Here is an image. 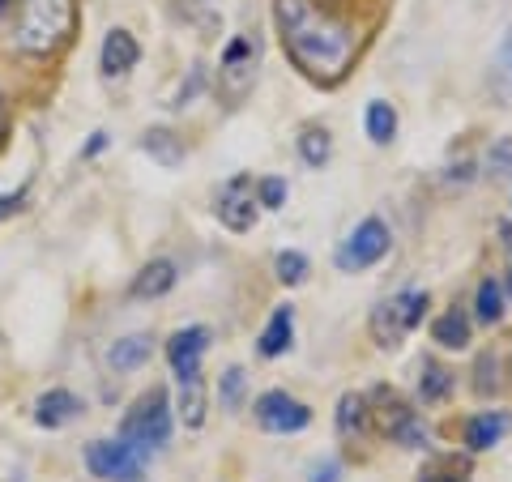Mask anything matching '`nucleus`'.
Returning <instances> with one entry per match:
<instances>
[{
  "label": "nucleus",
  "mask_w": 512,
  "mask_h": 482,
  "mask_svg": "<svg viewBox=\"0 0 512 482\" xmlns=\"http://www.w3.org/2000/svg\"><path fill=\"white\" fill-rule=\"evenodd\" d=\"M282 52L316 86H338L359 56V30L312 0H274Z\"/></svg>",
  "instance_id": "f257e3e1"
},
{
  "label": "nucleus",
  "mask_w": 512,
  "mask_h": 482,
  "mask_svg": "<svg viewBox=\"0 0 512 482\" xmlns=\"http://www.w3.org/2000/svg\"><path fill=\"white\" fill-rule=\"evenodd\" d=\"M69 30H73V0H26L18 43H22V52L47 56L69 39Z\"/></svg>",
  "instance_id": "f03ea898"
},
{
  "label": "nucleus",
  "mask_w": 512,
  "mask_h": 482,
  "mask_svg": "<svg viewBox=\"0 0 512 482\" xmlns=\"http://www.w3.org/2000/svg\"><path fill=\"white\" fill-rule=\"evenodd\" d=\"M120 440L137 444L141 453H154V448H163L171 440V406H167V389H154L141 393L133 401V410L124 414L120 423Z\"/></svg>",
  "instance_id": "7ed1b4c3"
},
{
  "label": "nucleus",
  "mask_w": 512,
  "mask_h": 482,
  "mask_svg": "<svg viewBox=\"0 0 512 482\" xmlns=\"http://www.w3.org/2000/svg\"><path fill=\"white\" fill-rule=\"evenodd\" d=\"M423 316H427V291H402V295L376 303L372 308V342L380 350H397L414 329H419Z\"/></svg>",
  "instance_id": "20e7f679"
},
{
  "label": "nucleus",
  "mask_w": 512,
  "mask_h": 482,
  "mask_svg": "<svg viewBox=\"0 0 512 482\" xmlns=\"http://www.w3.org/2000/svg\"><path fill=\"white\" fill-rule=\"evenodd\" d=\"M256 64H261V39L256 35H235L222 52L218 64V94L231 107H239L248 99V90L256 86Z\"/></svg>",
  "instance_id": "39448f33"
},
{
  "label": "nucleus",
  "mask_w": 512,
  "mask_h": 482,
  "mask_svg": "<svg viewBox=\"0 0 512 482\" xmlns=\"http://www.w3.org/2000/svg\"><path fill=\"white\" fill-rule=\"evenodd\" d=\"M367 410L376 414L380 431L393 444H402V448H427V431H423L419 414L410 410V401L402 393H393V389H384V384H380V389L367 397Z\"/></svg>",
  "instance_id": "423d86ee"
},
{
  "label": "nucleus",
  "mask_w": 512,
  "mask_h": 482,
  "mask_svg": "<svg viewBox=\"0 0 512 482\" xmlns=\"http://www.w3.org/2000/svg\"><path fill=\"white\" fill-rule=\"evenodd\" d=\"M146 461L150 453H141L137 444H128V440H99V444H90L86 448V465H90V474L94 478H107V482H137L141 470H146Z\"/></svg>",
  "instance_id": "0eeeda50"
},
{
  "label": "nucleus",
  "mask_w": 512,
  "mask_h": 482,
  "mask_svg": "<svg viewBox=\"0 0 512 482\" xmlns=\"http://www.w3.org/2000/svg\"><path fill=\"white\" fill-rule=\"evenodd\" d=\"M389 227H384L380 218H363L355 231L346 235V244L338 248V269L346 273H359V269H372L376 261H384V252H389Z\"/></svg>",
  "instance_id": "6e6552de"
},
{
  "label": "nucleus",
  "mask_w": 512,
  "mask_h": 482,
  "mask_svg": "<svg viewBox=\"0 0 512 482\" xmlns=\"http://www.w3.org/2000/svg\"><path fill=\"white\" fill-rule=\"evenodd\" d=\"M256 423L265 431H274V436H295V431H303L312 423V410L303 406V401H295L291 393L269 389V393L256 397Z\"/></svg>",
  "instance_id": "1a4fd4ad"
},
{
  "label": "nucleus",
  "mask_w": 512,
  "mask_h": 482,
  "mask_svg": "<svg viewBox=\"0 0 512 482\" xmlns=\"http://www.w3.org/2000/svg\"><path fill=\"white\" fill-rule=\"evenodd\" d=\"M256 205H261V197H256V180H252V175H235V180L218 192V218H222V227L252 231L256 227Z\"/></svg>",
  "instance_id": "9d476101"
},
{
  "label": "nucleus",
  "mask_w": 512,
  "mask_h": 482,
  "mask_svg": "<svg viewBox=\"0 0 512 482\" xmlns=\"http://www.w3.org/2000/svg\"><path fill=\"white\" fill-rule=\"evenodd\" d=\"M205 350H210V329H205V325L180 329L167 342V363L175 367V376H180V380H192V376H201Z\"/></svg>",
  "instance_id": "9b49d317"
},
{
  "label": "nucleus",
  "mask_w": 512,
  "mask_h": 482,
  "mask_svg": "<svg viewBox=\"0 0 512 482\" xmlns=\"http://www.w3.org/2000/svg\"><path fill=\"white\" fill-rule=\"evenodd\" d=\"M141 60V43L128 35V30H111L103 39V52H99V64H103V77H124L133 73Z\"/></svg>",
  "instance_id": "f8f14e48"
},
{
  "label": "nucleus",
  "mask_w": 512,
  "mask_h": 482,
  "mask_svg": "<svg viewBox=\"0 0 512 482\" xmlns=\"http://www.w3.org/2000/svg\"><path fill=\"white\" fill-rule=\"evenodd\" d=\"M508 431H512V414H504V410L474 414V419L466 423V448H470V453H487V448L500 444Z\"/></svg>",
  "instance_id": "ddd939ff"
},
{
  "label": "nucleus",
  "mask_w": 512,
  "mask_h": 482,
  "mask_svg": "<svg viewBox=\"0 0 512 482\" xmlns=\"http://www.w3.org/2000/svg\"><path fill=\"white\" fill-rule=\"evenodd\" d=\"M77 414H82V397H73L69 389H52V393H43L35 401V423L39 427H64V423H73Z\"/></svg>",
  "instance_id": "4468645a"
},
{
  "label": "nucleus",
  "mask_w": 512,
  "mask_h": 482,
  "mask_svg": "<svg viewBox=\"0 0 512 482\" xmlns=\"http://www.w3.org/2000/svg\"><path fill=\"white\" fill-rule=\"evenodd\" d=\"M291 342H295V312L291 308H278L274 316H269L265 333L256 337V350H261L265 359H278V355L291 350Z\"/></svg>",
  "instance_id": "2eb2a0df"
},
{
  "label": "nucleus",
  "mask_w": 512,
  "mask_h": 482,
  "mask_svg": "<svg viewBox=\"0 0 512 482\" xmlns=\"http://www.w3.org/2000/svg\"><path fill=\"white\" fill-rule=\"evenodd\" d=\"M154 355V337L150 333H133V337H120L116 346L107 350V367L111 372H133Z\"/></svg>",
  "instance_id": "dca6fc26"
},
{
  "label": "nucleus",
  "mask_w": 512,
  "mask_h": 482,
  "mask_svg": "<svg viewBox=\"0 0 512 482\" xmlns=\"http://www.w3.org/2000/svg\"><path fill=\"white\" fill-rule=\"evenodd\" d=\"M175 286V265L171 261H150L146 269L133 278V299H158Z\"/></svg>",
  "instance_id": "f3484780"
},
{
  "label": "nucleus",
  "mask_w": 512,
  "mask_h": 482,
  "mask_svg": "<svg viewBox=\"0 0 512 482\" xmlns=\"http://www.w3.org/2000/svg\"><path fill=\"white\" fill-rule=\"evenodd\" d=\"M367 423H372L367 397L342 393V401H338V436H342V440H355V436H363V431H367Z\"/></svg>",
  "instance_id": "a211bd4d"
},
{
  "label": "nucleus",
  "mask_w": 512,
  "mask_h": 482,
  "mask_svg": "<svg viewBox=\"0 0 512 482\" xmlns=\"http://www.w3.org/2000/svg\"><path fill=\"white\" fill-rule=\"evenodd\" d=\"M431 337H436L444 350H466L470 346V320L461 312H444V316H436V325H431Z\"/></svg>",
  "instance_id": "6ab92c4d"
},
{
  "label": "nucleus",
  "mask_w": 512,
  "mask_h": 482,
  "mask_svg": "<svg viewBox=\"0 0 512 482\" xmlns=\"http://www.w3.org/2000/svg\"><path fill=\"white\" fill-rule=\"evenodd\" d=\"M363 124H367V137H372L376 146H389V141L397 137V111H393V103H384V99L367 103Z\"/></svg>",
  "instance_id": "aec40b11"
},
{
  "label": "nucleus",
  "mask_w": 512,
  "mask_h": 482,
  "mask_svg": "<svg viewBox=\"0 0 512 482\" xmlns=\"http://www.w3.org/2000/svg\"><path fill=\"white\" fill-rule=\"evenodd\" d=\"M299 154H303V163L308 167H325L329 163V154H333V137H329V128H320V124H308L299 133Z\"/></svg>",
  "instance_id": "412c9836"
},
{
  "label": "nucleus",
  "mask_w": 512,
  "mask_h": 482,
  "mask_svg": "<svg viewBox=\"0 0 512 482\" xmlns=\"http://www.w3.org/2000/svg\"><path fill=\"white\" fill-rule=\"evenodd\" d=\"M491 86H495V99H500V103H512V30L504 35V43L495 47Z\"/></svg>",
  "instance_id": "4be33fe9"
},
{
  "label": "nucleus",
  "mask_w": 512,
  "mask_h": 482,
  "mask_svg": "<svg viewBox=\"0 0 512 482\" xmlns=\"http://www.w3.org/2000/svg\"><path fill=\"white\" fill-rule=\"evenodd\" d=\"M474 316H478V325H495V320L504 316V291H500V282H495V278H483V282H478Z\"/></svg>",
  "instance_id": "5701e85b"
},
{
  "label": "nucleus",
  "mask_w": 512,
  "mask_h": 482,
  "mask_svg": "<svg viewBox=\"0 0 512 482\" xmlns=\"http://www.w3.org/2000/svg\"><path fill=\"white\" fill-rule=\"evenodd\" d=\"M448 393H453V372L440 363H423V380H419V397L427 401V406H436V401H444Z\"/></svg>",
  "instance_id": "b1692460"
},
{
  "label": "nucleus",
  "mask_w": 512,
  "mask_h": 482,
  "mask_svg": "<svg viewBox=\"0 0 512 482\" xmlns=\"http://www.w3.org/2000/svg\"><path fill=\"white\" fill-rule=\"evenodd\" d=\"M474 393L478 397L500 393V355H495V350H483V355L474 359Z\"/></svg>",
  "instance_id": "393cba45"
},
{
  "label": "nucleus",
  "mask_w": 512,
  "mask_h": 482,
  "mask_svg": "<svg viewBox=\"0 0 512 482\" xmlns=\"http://www.w3.org/2000/svg\"><path fill=\"white\" fill-rule=\"evenodd\" d=\"M180 414H184V423H188L192 431H197V427L205 423V384H201V376H192V380H184Z\"/></svg>",
  "instance_id": "a878e982"
},
{
  "label": "nucleus",
  "mask_w": 512,
  "mask_h": 482,
  "mask_svg": "<svg viewBox=\"0 0 512 482\" xmlns=\"http://www.w3.org/2000/svg\"><path fill=\"white\" fill-rule=\"evenodd\" d=\"M158 163H167V167H175L184 158V150H180V141H175V133H167V128H154V133H146V141H141Z\"/></svg>",
  "instance_id": "bb28decb"
},
{
  "label": "nucleus",
  "mask_w": 512,
  "mask_h": 482,
  "mask_svg": "<svg viewBox=\"0 0 512 482\" xmlns=\"http://www.w3.org/2000/svg\"><path fill=\"white\" fill-rule=\"evenodd\" d=\"M278 282H286V286H299L303 278H308V256L303 252H278Z\"/></svg>",
  "instance_id": "cd10ccee"
},
{
  "label": "nucleus",
  "mask_w": 512,
  "mask_h": 482,
  "mask_svg": "<svg viewBox=\"0 0 512 482\" xmlns=\"http://www.w3.org/2000/svg\"><path fill=\"white\" fill-rule=\"evenodd\" d=\"M244 389H248L244 367H227V372H222V406L239 410V401H244Z\"/></svg>",
  "instance_id": "c85d7f7f"
},
{
  "label": "nucleus",
  "mask_w": 512,
  "mask_h": 482,
  "mask_svg": "<svg viewBox=\"0 0 512 482\" xmlns=\"http://www.w3.org/2000/svg\"><path fill=\"white\" fill-rule=\"evenodd\" d=\"M256 197H261L265 210H282V201H286V184H282V180H256Z\"/></svg>",
  "instance_id": "c756f323"
},
{
  "label": "nucleus",
  "mask_w": 512,
  "mask_h": 482,
  "mask_svg": "<svg viewBox=\"0 0 512 482\" xmlns=\"http://www.w3.org/2000/svg\"><path fill=\"white\" fill-rule=\"evenodd\" d=\"M508 167H512V141L504 137V141H500V146H495V150H491V175H504Z\"/></svg>",
  "instance_id": "7c9ffc66"
},
{
  "label": "nucleus",
  "mask_w": 512,
  "mask_h": 482,
  "mask_svg": "<svg viewBox=\"0 0 512 482\" xmlns=\"http://www.w3.org/2000/svg\"><path fill=\"white\" fill-rule=\"evenodd\" d=\"M342 478V465L338 461H320V465H312V482H338Z\"/></svg>",
  "instance_id": "2f4dec72"
},
{
  "label": "nucleus",
  "mask_w": 512,
  "mask_h": 482,
  "mask_svg": "<svg viewBox=\"0 0 512 482\" xmlns=\"http://www.w3.org/2000/svg\"><path fill=\"white\" fill-rule=\"evenodd\" d=\"M22 201H26V192H9V197H0V222H5L9 214H18Z\"/></svg>",
  "instance_id": "473e14b6"
},
{
  "label": "nucleus",
  "mask_w": 512,
  "mask_h": 482,
  "mask_svg": "<svg viewBox=\"0 0 512 482\" xmlns=\"http://www.w3.org/2000/svg\"><path fill=\"white\" fill-rule=\"evenodd\" d=\"M5 128H9V107H5V94H0V141H5Z\"/></svg>",
  "instance_id": "72a5a7b5"
},
{
  "label": "nucleus",
  "mask_w": 512,
  "mask_h": 482,
  "mask_svg": "<svg viewBox=\"0 0 512 482\" xmlns=\"http://www.w3.org/2000/svg\"><path fill=\"white\" fill-rule=\"evenodd\" d=\"M423 482H440V478H427V474H423Z\"/></svg>",
  "instance_id": "f704fd0d"
},
{
  "label": "nucleus",
  "mask_w": 512,
  "mask_h": 482,
  "mask_svg": "<svg viewBox=\"0 0 512 482\" xmlns=\"http://www.w3.org/2000/svg\"><path fill=\"white\" fill-rule=\"evenodd\" d=\"M5 5H9V0H0V9H5Z\"/></svg>",
  "instance_id": "c9c22d12"
}]
</instances>
